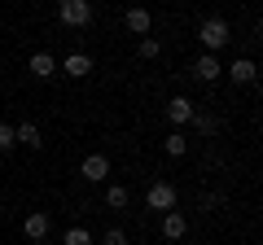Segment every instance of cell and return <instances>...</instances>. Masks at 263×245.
Returning a JSON list of instances; mask_svg holds the SVG:
<instances>
[{"label":"cell","instance_id":"cell-8","mask_svg":"<svg viewBox=\"0 0 263 245\" xmlns=\"http://www.w3.org/2000/svg\"><path fill=\"white\" fill-rule=\"evenodd\" d=\"M158 228H162V236H167V241H184V232H189V219L180 215V210H167Z\"/></svg>","mask_w":263,"mask_h":245},{"label":"cell","instance_id":"cell-4","mask_svg":"<svg viewBox=\"0 0 263 245\" xmlns=\"http://www.w3.org/2000/svg\"><path fill=\"white\" fill-rule=\"evenodd\" d=\"M79 175L92 179V184H105V179H110V158H105V153H88V158L79 162Z\"/></svg>","mask_w":263,"mask_h":245},{"label":"cell","instance_id":"cell-14","mask_svg":"<svg viewBox=\"0 0 263 245\" xmlns=\"http://www.w3.org/2000/svg\"><path fill=\"white\" fill-rule=\"evenodd\" d=\"M105 206L110 210H127L132 206V189L127 184H110V189H105Z\"/></svg>","mask_w":263,"mask_h":245},{"label":"cell","instance_id":"cell-19","mask_svg":"<svg viewBox=\"0 0 263 245\" xmlns=\"http://www.w3.org/2000/svg\"><path fill=\"white\" fill-rule=\"evenodd\" d=\"M101 245H127V232H123V228H110V232L101 236Z\"/></svg>","mask_w":263,"mask_h":245},{"label":"cell","instance_id":"cell-20","mask_svg":"<svg viewBox=\"0 0 263 245\" xmlns=\"http://www.w3.org/2000/svg\"><path fill=\"white\" fill-rule=\"evenodd\" d=\"M13 145H18V140H13V127H9V122H0V149H13Z\"/></svg>","mask_w":263,"mask_h":245},{"label":"cell","instance_id":"cell-9","mask_svg":"<svg viewBox=\"0 0 263 245\" xmlns=\"http://www.w3.org/2000/svg\"><path fill=\"white\" fill-rule=\"evenodd\" d=\"M228 79H233V84H254V79H259V66H254V57H237L233 66H228Z\"/></svg>","mask_w":263,"mask_h":245},{"label":"cell","instance_id":"cell-18","mask_svg":"<svg viewBox=\"0 0 263 245\" xmlns=\"http://www.w3.org/2000/svg\"><path fill=\"white\" fill-rule=\"evenodd\" d=\"M158 53H162V44H158V39H149V35H145V39H141V57L149 62V57H158Z\"/></svg>","mask_w":263,"mask_h":245},{"label":"cell","instance_id":"cell-3","mask_svg":"<svg viewBox=\"0 0 263 245\" xmlns=\"http://www.w3.org/2000/svg\"><path fill=\"white\" fill-rule=\"evenodd\" d=\"M145 206L158 210V215H167V210H176V184H167V179H154L149 193H145Z\"/></svg>","mask_w":263,"mask_h":245},{"label":"cell","instance_id":"cell-6","mask_svg":"<svg viewBox=\"0 0 263 245\" xmlns=\"http://www.w3.org/2000/svg\"><path fill=\"white\" fill-rule=\"evenodd\" d=\"M219 75H224V66L215 62V53H202L193 62V79H197V84H211V79H219Z\"/></svg>","mask_w":263,"mask_h":245},{"label":"cell","instance_id":"cell-12","mask_svg":"<svg viewBox=\"0 0 263 245\" xmlns=\"http://www.w3.org/2000/svg\"><path fill=\"white\" fill-rule=\"evenodd\" d=\"M13 140L27 145V149H40V145H44V136H40L35 122H18V127H13Z\"/></svg>","mask_w":263,"mask_h":245},{"label":"cell","instance_id":"cell-7","mask_svg":"<svg viewBox=\"0 0 263 245\" xmlns=\"http://www.w3.org/2000/svg\"><path fill=\"white\" fill-rule=\"evenodd\" d=\"M48 228H53V219H48L44 210H31V215H27V223H22V232H27V241H44V236H48Z\"/></svg>","mask_w":263,"mask_h":245},{"label":"cell","instance_id":"cell-10","mask_svg":"<svg viewBox=\"0 0 263 245\" xmlns=\"http://www.w3.org/2000/svg\"><path fill=\"white\" fill-rule=\"evenodd\" d=\"M27 70H31L35 79H53V75H57V57H53V53H31Z\"/></svg>","mask_w":263,"mask_h":245},{"label":"cell","instance_id":"cell-5","mask_svg":"<svg viewBox=\"0 0 263 245\" xmlns=\"http://www.w3.org/2000/svg\"><path fill=\"white\" fill-rule=\"evenodd\" d=\"M57 70H62L66 79H88L97 66H92V57H88V53H70V57H66V62H62Z\"/></svg>","mask_w":263,"mask_h":245},{"label":"cell","instance_id":"cell-17","mask_svg":"<svg viewBox=\"0 0 263 245\" xmlns=\"http://www.w3.org/2000/svg\"><path fill=\"white\" fill-rule=\"evenodd\" d=\"M189 122H193V127H197L202 136H215V127H219V122H215V114H202V110H193V118H189Z\"/></svg>","mask_w":263,"mask_h":245},{"label":"cell","instance_id":"cell-11","mask_svg":"<svg viewBox=\"0 0 263 245\" xmlns=\"http://www.w3.org/2000/svg\"><path fill=\"white\" fill-rule=\"evenodd\" d=\"M167 118L176 122V127H184V122L193 118V101H189V96H171L167 101Z\"/></svg>","mask_w":263,"mask_h":245},{"label":"cell","instance_id":"cell-15","mask_svg":"<svg viewBox=\"0 0 263 245\" xmlns=\"http://www.w3.org/2000/svg\"><path fill=\"white\" fill-rule=\"evenodd\" d=\"M162 145H167L171 158H184V153H189V136L184 132H167V140H162Z\"/></svg>","mask_w":263,"mask_h":245},{"label":"cell","instance_id":"cell-16","mask_svg":"<svg viewBox=\"0 0 263 245\" xmlns=\"http://www.w3.org/2000/svg\"><path fill=\"white\" fill-rule=\"evenodd\" d=\"M62 245H97V236L88 232V228H66V236H62Z\"/></svg>","mask_w":263,"mask_h":245},{"label":"cell","instance_id":"cell-13","mask_svg":"<svg viewBox=\"0 0 263 245\" xmlns=\"http://www.w3.org/2000/svg\"><path fill=\"white\" fill-rule=\"evenodd\" d=\"M127 31L132 35H149V27H154V18H149V9H127Z\"/></svg>","mask_w":263,"mask_h":245},{"label":"cell","instance_id":"cell-2","mask_svg":"<svg viewBox=\"0 0 263 245\" xmlns=\"http://www.w3.org/2000/svg\"><path fill=\"white\" fill-rule=\"evenodd\" d=\"M197 39H202V48H206V53H215V48H224L228 39H233V31H228L224 18H206L202 27H197Z\"/></svg>","mask_w":263,"mask_h":245},{"label":"cell","instance_id":"cell-1","mask_svg":"<svg viewBox=\"0 0 263 245\" xmlns=\"http://www.w3.org/2000/svg\"><path fill=\"white\" fill-rule=\"evenodd\" d=\"M92 18H97L92 0H62V5H57V22H62V27H88Z\"/></svg>","mask_w":263,"mask_h":245}]
</instances>
